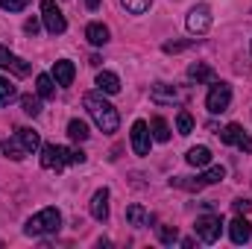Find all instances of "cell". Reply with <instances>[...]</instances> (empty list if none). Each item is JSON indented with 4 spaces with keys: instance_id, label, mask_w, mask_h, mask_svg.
<instances>
[{
    "instance_id": "36",
    "label": "cell",
    "mask_w": 252,
    "mask_h": 249,
    "mask_svg": "<svg viewBox=\"0 0 252 249\" xmlns=\"http://www.w3.org/2000/svg\"><path fill=\"white\" fill-rule=\"evenodd\" d=\"M70 161H73V164H85V153H82V150H73V153H70Z\"/></svg>"
},
{
    "instance_id": "35",
    "label": "cell",
    "mask_w": 252,
    "mask_h": 249,
    "mask_svg": "<svg viewBox=\"0 0 252 249\" xmlns=\"http://www.w3.org/2000/svg\"><path fill=\"white\" fill-rule=\"evenodd\" d=\"M24 30H27V32H32V35H35V32H38V18H30V21H27V24H24Z\"/></svg>"
},
{
    "instance_id": "26",
    "label": "cell",
    "mask_w": 252,
    "mask_h": 249,
    "mask_svg": "<svg viewBox=\"0 0 252 249\" xmlns=\"http://www.w3.org/2000/svg\"><path fill=\"white\" fill-rule=\"evenodd\" d=\"M21 109H24L30 118H38V115H41V103H38V97H32V94L21 97Z\"/></svg>"
},
{
    "instance_id": "29",
    "label": "cell",
    "mask_w": 252,
    "mask_h": 249,
    "mask_svg": "<svg viewBox=\"0 0 252 249\" xmlns=\"http://www.w3.org/2000/svg\"><path fill=\"white\" fill-rule=\"evenodd\" d=\"M176 132H179V135H190V132H193V118H190V112H179V115H176Z\"/></svg>"
},
{
    "instance_id": "6",
    "label": "cell",
    "mask_w": 252,
    "mask_h": 249,
    "mask_svg": "<svg viewBox=\"0 0 252 249\" xmlns=\"http://www.w3.org/2000/svg\"><path fill=\"white\" fill-rule=\"evenodd\" d=\"M67 161H70V150L67 147H62V144H44L41 147V167L62 170Z\"/></svg>"
},
{
    "instance_id": "5",
    "label": "cell",
    "mask_w": 252,
    "mask_h": 249,
    "mask_svg": "<svg viewBox=\"0 0 252 249\" xmlns=\"http://www.w3.org/2000/svg\"><path fill=\"white\" fill-rule=\"evenodd\" d=\"M41 18H44V27H47L50 35H62L67 30L64 15H62V9L56 6V0H41Z\"/></svg>"
},
{
    "instance_id": "2",
    "label": "cell",
    "mask_w": 252,
    "mask_h": 249,
    "mask_svg": "<svg viewBox=\"0 0 252 249\" xmlns=\"http://www.w3.org/2000/svg\"><path fill=\"white\" fill-rule=\"evenodd\" d=\"M59 226H62V214H59V208H41L38 214H32V217L27 220L24 232H27L30 238H44V235H56Z\"/></svg>"
},
{
    "instance_id": "8",
    "label": "cell",
    "mask_w": 252,
    "mask_h": 249,
    "mask_svg": "<svg viewBox=\"0 0 252 249\" xmlns=\"http://www.w3.org/2000/svg\"><path fill=\"white\" fill-rule=\"evenodd\" d=\"M129 141H132V153L135 156H147L150 153V126L144 121H135L132 132H129Z\"/></svg>"
},
{
    "instance_id": "28",
    "label": "cell",
    "mask_w": 252,
    "mask_h": 249,
    "mask_svg": "<svg viewBox=\"0 0 252 249\" xmlns=\"http://www.w3.org/2000/svg\"><path fill=\"white\" fill-rule=\"evenodd\" d=\"M158 241H161L164 247H173V244L179 241V232H176V226H158Z\"/></svg>"
},
{
    "instance_id": "27",
    "label": "cell",
    "mask_w": 252,
    "mask_h": 249,
    "mask_svg": "<svg viewBox=\"0 0 252 249\" xmlns=\"http://www.w3.org/2000/svg\"><path fill=\"white\" fill-rule=\"evenodd\" d=\"M199 179H202V185H217V182L226 179V170H223V167H208Z\"/></svg>"
},
{
    "instance_id": "22",
    "label": "cell",
    "mask_w": 252,
    "mask_h": 249,
    "mask_svg": "<svg viewBox=\"0 0 252 249\" xmlns=\"http://www.w3.org/2000/svg\"><path fill=\"white\" fill-rule=\"evenodd\" d=\"M150 132H153V138H156V141H161V144H164V141H170V126H167L164 118H153V121H150Z\"/></svg>"
},
{
    "instance_id": "23",
    "label": "cell",
    "mask_w": 252,
    "mask_h": 249,
    "mask_svg": "<svg viewBox=\"0 0 252 249\" xmlns=\"http://www.w3.org/2000/svg\"><path fill=\"white\" fill-rule=\"evenodd\" d=\"M67 135H70L73 141H88V135H91V132H88V124H85V121L73 118V121L67 124Z\"/></svg>"
},
{
    "instance_id": "37",
    "label": "cell",
    "mask_w": 252,
    "mask_h": 249,
    "mask_svg": "<svg viewBox=\"0 0 252 249\" xmlns=\"http://www.w3.org/2000/svg\"><path fill=\"white\" fill-rule=\"evenodd\" d=\"M85 6H88V9H91V12H94V9H97V6H100V0H85Z\"/></svg>"
},
{
    "instance_id": "3",
    "label": "cell",
    "mask_w": 252,
    "mask_h": 249,
    "mask_svg": "<svg viewBox=\"0 0 252 249\" xmlns=\"http://www.w3.org/2000/svg\"><path fill=\"white\" fill-rule=\"evenodd\" d=\"M193 232L202 244H217L220 241V232H223V220L214 217V214H205V217H196L193 223Z\"/></svg>"
},
{
    "instance_id": "33",
    "label": "cell",
    "mask_w": 252,
    "mask_h": 249,
    "mask_svg": "<svg viewBox=\"0 0 252 249\" xmlns=\"http://www.w3.org/2000/svg\"><path fill=\"white\" fill-rule=\"evenodd\" d=\"M235 211H238V214H250L252 202H250V199H235Z\"/></svg>"
},
{
    "instance_id": "16",
    "label": "cell",
    "mask_w": 252,
    "mask_h": 249,
    "mask_svg": "<svg viewBox=\"0 0 252 249\" xmlns=\"http://www.w3.org/2000/svg\"><path fill=\"white\" fill-rule=\"evenodd\" d=\"M85 38L94 44V47H103L109 41V27L106 24H88L85 27Z\"/></svg>"
},
{
    "instance_id": "7",
    "label": "cell",
    "mask_w": 252,
    "mask_h": 249,
    "mask_svg": "<svg viewBox=\"0 0 252 249\" xmlns=\"http://www.w3.org/2000/svg\"><path fill=\"white\" fill-rule=\"evenodd\" d=\"M188 30L193 35H202V32H208V27H211V9L205 6V3H199V6H193L188 12Z\"/></svg>"
},
{
    "instance_id": "34",
    "label": "cell",
    "mask_w": 252,
    "mask_h": 249,
    "mask_svg": "<svg viewBox=\"0 0 252 249\" xmlns=\"http://www.w3.org/2000/svg\"><path fill=\"white\" fill-rule=\"evenodd\" d=\"M238 147H241L244 153H252V138H250V135H244V138L238 141Z\"/></svg>"
},
{
    "instance_id": "15",
    "label": "cell",
    "mask_w": 252,
    "mask_h": 249,
    "mask_svg": "<svg viewBox=\"0 0 252 249\" xmlns=\"http://www.w3.org/2000/svg\"><path fill=\"white\" fill-rule=\"evenodd\" d=\"M126 223H129V226H135V229H144V226L150 223L147 208H144V205H138V202H132V205L126 208Z\"/></svg>"
},
{
    "instance_id": "4",
    "label": "cell",
    "mask_w": 252,
    "mask_h": 249,
    "mask_svg": "<svg viewBox=\"0 0 252 249\" xmlns=\"http://www.w3.org/2000/svg\"><path fill=\"white\" fill-rule=\"evenodd\" d=\"M229 103H232V88L226 82H214L211 91H208V97H205V109L211 115H223L229 109Z\"/></svg>"
},
{
    "instance_id": "32",
    "label": "cell",
    "mask_w": 252,
    "mask_h": 249,
    "mask_svg": "<svg viewBox=\"0 0 252 249\" xmlns=\"http://www.w3.org/2000/svg\"><path fill=\"white\" fill-rule=\"evenodd\" d=\"M185 47H190V41H173V44H164V53H179Z\"/></svg>"
},
{
    "instance_id": "18",
    "label": "cell",
    "mask_w": 252,
    "mask_h": 249,
    "mask_svg": "<svg viewBox=\"0 0 252 249\" xmlns=\"http://www.w3.org/2000/svg\"><path fill=\"white\" fill-rule=\"evenodd\" d=\"M185 158H188L190 167H208L211 164V150L208 147H190Z\"/></svg>"
},
{
    "instance_id": "20",
    "label": "cell",
    "mask_w": 252,
    "mask_h": 249,
    "mask_svg": "<svg viewBox=\"0 0 252 249\" xmlns=\"http://www.w3.org/2000/svg\"><path fill=\"white\" fill-rule=\"evenodd\" d=\"M35 88H38V97H41V100H53V97H56L53 76H47V73H38V79H35Z\"/></svg>"
},
{
    "instance_id": "30",
    "label": "cell",
    "mask_w": 252,
    "mask_h": 249,
    "mask_svg": "<svg viewBox=\"0 0 252 249\" xmlns=\"http://www.w3.org/2000/svg\"><path fill=\"white\" fill-rule=\"evenodd\" d=\"M126 6V12H132V15H144L150 6H153V0H121Z\"/></svg>"
},
{
    "instance_id": "11",
    "label": "cell",
    "mask_w": 252,
    "mask_h": 249,
    "mask_svg": "<svg viewBox=\"0 0 252 249\" xmlns=\"http://www.w3.org/2000/svg\"><path fill=\"white\" fill-rule=\"evenodd\" d=\"M150 97H153V103H158V106H173V103L179 100V91H176L173 85H164V82H158V85H153Z\"/></svg>"
},
{
    "instance_id": "17",
    "label": "cell",
    "mask_w": 252,
    "mask_h": 249,
    "mask_svg": "<svg viewBox=\"0 0 252 249\" xmlns=\"http://www.w3.org/2000/svg\"><path fill=\"white\" fill-rule=\"evenodd\" d=\"M3 153H6V158H12V161H21V158H27V156H30V153H27V147L21 144V138H18V135L3 141Z\"/></svg>"
},
{
    "instance_id": "24",
    "label": "cell",
    "mask_w": 252,
    "mask_h": 249,
    "mask_svg": "<svg viewBox=\"0 0 252 249\" xmlns=\"http://www.w3.org/2000/svg\"><path fill=\"white\" fill-rule=\"evenodd\" d=\"M241 138H244V126L241 124H229L223 132H220V141H223V144H235V147H238Z\"/></svg>"
},
{
    "instance_id": "1",
    "label": "cell",
    "mask_w": 252,
    "mask_h": 249,
    "mask_svg": "<svg viewBox=\"0 0 252 249\" xmlns=\"http://www.w3.org/2000/svg\"><path fill=\"white\" fill-rule=\"evenodd\" d=\"M85 109H88V115H91V121L97 124L100 132H106V135H112V132H118V126H121V118H118V109L109 103V100H103L100 94H85Z\"/></svg>"
},
{
    "instance_id": "31",
    "label": "cell",
    "mask_w": 252,
    "mask_h": 249,
    "mask_svg": "<svg viewBox=\"0 0 252 249\" xmlns=\"http://www.w3.org/2000/svg\"><path fill=\"white\" fill-rule=\"evenodd\" d=\"M27 3H30V0H0V6H3L6 12H21V9H27Z\"/></svg>"
},
{
    "instance_id": "14",
    "label": "cell",
    "mask_w": 252,
    "mask_h": 249,
    "mask_svg": "<svg viewBox=\"0 0 252 249\" xmlns=\"http://www.w3.org/2000/svg\"><path fill=\"white\" fill-rule=\"evenodd\" d=\"M97 88H100L103 94H118V91H121V79H118V73H112V70H100V73H97Z\"/></svg>"
},
{
    "instance_id": "25",
    "label": "cell",
    "mask_w": 252,
    "mask_h": 249,
    "mask_svg": "<svg viewBox=\"0 0 252 249\" xmlns=\"http://www.w3.org/2000/svg\"><path fill=\"white\" fill-rule=\"evenodd\" d=\"M15 97H18V88H15L9 79H3V76H0V106H9Z\"/></svg>"
},
{
    "instance_id": "9",
    "label": "cell",
    "mask_w": 252,
    "mask_h": 249,
    "mask_svg": "<svg viewBox=\"0 0 252 249\" xmlns=\"http://www.w3.org/2000/svg\"><path fill=\"white\" fill-rule=\"evenodd\" d=\"M229 238H232V244H247V241L252 238V229H250L247 214H238V217L229 223Z\"/></svg>"
},
{
    "instance_id": "10",
    "label": "cell",
    "mask_w": 252,
    "mask_h": 249,
    "mask_svg": "<svg viewBox=\"0 0 252 249\" xmlns=\"http://www.w3.org/2000/svg\"><path fill=\"white\" fill-rule=\"evenodd\" d=\"M91 217L100 220V223L109 220V190H106V187H100V190L91 196Z\"/></svg>"
},
{
    "instance_id": "12",
    "label": "cell",
    "mask_w": 252,
    "mask_h": 249,
    "mask_svg": "<svg viewBox=\"0 0 252 249\" xmlns=\"http://www.w3.org/2000/svg\"><path fill=\"white\" fill-rule=\"evenodd\" d=\"M0 67H6V70H12L18 76H27L30 73V64L24 62V59H18L15 53H9L6 47H0Z\"/></svg>"
},
{
    "instance_id": "19",
    "label": "cell",
    "mask_w": 252,
    "mask_h": 249,
    "mask_svg": "<svg viewBox=\"0 0 252 249\" xmlns=\"http://www.w3.org/2000/svg\"><path fill=\"white\" fill-rule=\"evenodd\" d=\"M188 76L193 82H211L214 79V70H211V64H205V62H193L188 67Z\"/></svg>"
},
{
    "instance_id": "13",
    "label": "cell",
    "mask_w": 252,
    "mask_h": 249,
    "mask_svg": "<svg viewBox=\"0 0 252 249\" xmlns=\"http://www.w3.org/2000/svg\"><path fill=\"white\" fill-rule=\"evenodd\" d=\"M73 76H76V67H73V62L59 59V62L53 64V79H56V85H70V82H73Z\"/></svg>"
},
{
    "instance_id": "21",
    "label": "cell",
    "mask_w": 252,
    "mask_h": 249,
    "mask_svg": "<svg viewBox=\"0 0 252 249\" xmlns=\"http://www.w3.org/2000/svg\"><path fill=\"white\" fill-rule=\"evenodd\" d=\"M15 135L21 138V144L27 147V153H35V150H41V138H38V132H35V129H18Z\"/></svg>"
}]
</instances>
